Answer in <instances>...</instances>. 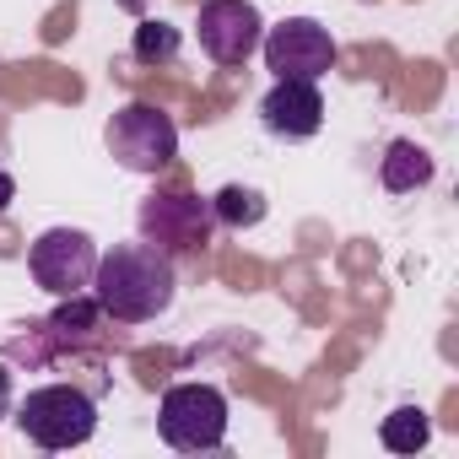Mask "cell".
Instances as JSON below:
<instances>
[{
    "mask_svg": "<svg viewBox=\"0 0 459 459\" xmlns=\"http://www.w3.org/2000/svg\"><path fill=\"white\" fill-rule=\"evenodd\" d=\"M260 119H265V130L281 135V141H308V135H319V125H325V92H319V82H276V87L260 98Z\"/></svg>",
    "mask_w": 459,
    "mask_h": 459,
    "instance_id": "9c48e42d",
    "label": "cell"
},
{
    "mask_svg": "<svg viewBox=\"0 0 459 459\" xmlns=\"http://www.w3.org/2000/svg\"><path fill=\"white\" fill-rule=\"evenodd\" d=\"M378 443H384L389 454H416V448L432 443V416H427L421 405H400V411H389V416L378 421Z\"/></svg>",
    "mask_w": 459,
    "mask_h": 459,
    "instance_id": "8fae6325",
    "label": "cell"
},
{
    "mask_svg": "<svg viewBox=\"0 0 459 459\" xmlns=\"http://www.w3.org/2000/svg\"><path fill=\"white\" fill-rule=\"evenodd\" d=\"M28 271L49 298L87 292L92 271H98V244L82 233V227H49V233H39V244L28 249Z\"/></svg>",
    "mask_w": 459,
    "mask_h": 459,
    "instance_id": "8992f818",
    "label": "cell"
},
{
    "mask_svg": "<svg viewBox=\"0 0 459 459\" xmlns=\"http://www.w3.org/2000/svg\"><path fill=\"white\" fill-rule=\"evenodd\" d=\"M378 184H384L389 195H411V189L432 184V157H427V146H416V141H389V152L378 157Z\"/></svg>",
    "mask_w": 459,
    "mask_h": 459,
    "instance_id": "30bf717a",
    "label": "cell"
},
{
    "mask_svg": "<svg viewBox=\"0 0 459 459\" xmlns=\"http://www.w3.org/2000/svg\"><path fill=\"white\" fill-rule=\"evenodd\" d=\"M12 189H17V184H12V173H0V211H6V200H12Z\"/></svg>",
    "mask_w": 459,
    "mask_h": 459,
    "instance_id": "9a60e30c",
    "label": "cell"
},
{
    "mask_svg": "<svg viewBox=\"0 0 459 459\" xmlns=\"http://www.w3.org/2000/svg\"><path fill=\"white\" fill-rule=\"evenodd\" d=\"M195 28H200V49L216 65H244L249 55H260L265 39V17L255 0H205Z\"/></svg>",
    "mask_w": 459,
    "mask_h": 459,
    "instance_id": "ba28073f",
    "label": "cell"
},
{
    "mask_svg": "<svg viewBox=\"0 0 459 459\" xmlns=\"http://www.w3.org/2000/svg\"><path fill=\"white\" fill-rule=\"evenodd\" d=\"M17 427L28 443L39 448H76L98 432V405L87 389L76 384H44V389H28L22 405H17Z\"/></svg>",
    "mask_w": 459,
    "mask_h": 459,
    "instance_id": "7a4b0ae2",
    "label": "cell"
},
{
    "mask_svg": "<svg viewBox=\"0 0 459 459\" xmlns=\"http://www.w3.org/2000/svg\"><path fill=\"white\" fill-rule=\"evenodd\" d=\"M157 432L178 454L221 448L227 437V394L216 384H173L157 405Z\"/></svg>",
    "mask_w": 459,
    "mask_h": 459,
    "instance_id": "3957f363",
    "label": "cell"
},
{
    "mask_svg": "<svg viewBox=\"0 0 459 459\" xmlns=\"http://www.w3.org/2000/svg\"><path fill=\"white\" fill-rule=\"evenodd\" d=\"M211 216H216V227H233V233L260 227V221H265V195L249 189V184H227V189H216Z\"/></svg>",
    "mask_w": 459,
    "mask_h": 459,
    "instance_id": "7c38bea8",
    "label": "cell"
},
{
    "mask_svg": "<svg viewBox=\"0 0 459 459\" xmlns=\"http://www.w3.org/2000/svg\"><path fill=\"white\" fill-rule=\"evenodd\" d=\"M98 319H103V308H98V298H87V292H71V303L49 319V330H60L65 341H87V335H98Z\"/></svg>",
    "mask_w": 459,
    "mask_h": 459,
    "instance_id": "5bb4252c",
    "label": "cell"
},
{
    "mask_svg": "<svg viewBox=\"0 0 459 459\" xmlns=\"http://www.w3.org/2000/svg\"><path fill=\"white\" fill-rule=\"evenodd\" d=\"M108 157L125 173H162L178 157V125L157 103H125L108 119Z\"/></svg>",
    "mask_w": 459,
    "mask_h": 459,
    "instance_id": "277c9868",
    "label": "cell"
},
{
    "mask_svg": "<svg viewBox=\"0 0 459 459\" xmlns=\"http://www.w3.org/2000/svg\"><path fill=\"white\" fill-rule=\"evenodd\" d=\"M178 49H184V33L173 22H162V17H146L135 28V44H130V55L141 65H168V60H178Z\"/></svg>",
    "mask_w": 459,
    "mask_h": 459,
    "instance_id": "4fadbf2b",
    "label": "cell"
},
{
    "mask_svg": "<svg viewBox=\"0 0 459 459\" xmlns=\"http://www.w3.org/2000/svg\"><path fill=\"white\" fill-rule=\"evenodd\" d=\"M265 71H276V82H319L335 71V33L314 17H287L276 28H265L260 39Z\"/></svg>",
    "mask_w": 459,
    "mask_h": 459,
    "instance_id": "5b68a950",
    "label": "cell"
},
{
    "mask_svg": "<svg viewBox=\"0 0 459 459\" xmlns=\"http://www.w3.org/2000/svg\"><path fill=\"white\" fill-rule=\"evenodd\" d=\"M211 200H195V195H152L141 205V244L162 249V255H195L211 244Z\"/></svg>",
    "mask_w": 459,
    "mask_h": 459,
    "instance_id": "52a82bcc",
    "label": "cell"
},
{
    "mask_svg": "<svg viewBox=\"0 0 459 459\" xmlns=\"http://www.w3.org/2000/svg\"><path fill=\"white\" fill-rule=\"evenodd\" d=\"M178 276H173V255L152 249V244H114L108 255H98L92 271V298L103 308V319L114 325H146L157 314L173 308Z\"/></svg>",
    "mask_w": 459,
    "mask_h": 459,
    "instance_id": "6da1fadb",
    "label": "cell"
}]
</instances>
